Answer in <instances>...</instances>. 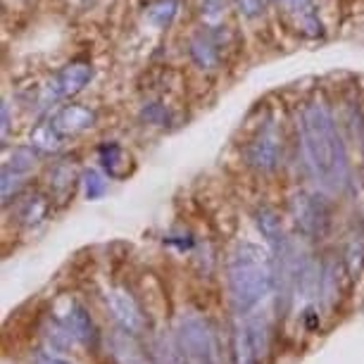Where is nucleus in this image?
Listing matches in <instances>:
<instances>
[{"label":"nucleus","instance_id":"f257e3e1","mask_svg":"<svg viewBox=\"0 0 364 364\" xmlns=\"http://www.w3.org/2000/svg\"><path fill=\"white\" fill-rule=\"evenodd\" d=\"M298 134L307 176L324 193H346L350 188V162L331 109L321 100L307 102L298 119Z\"/></svg>","mask_w":364,"mask_h":364},{"label":"nucleus","instance_id":"f03ea898","mask_svg":"<svg viewBox=\"0 0 364 364\" xmlns=\"http://www.w3.org/2000/svg\"><path fill=\"white\" fill-rule=\"evenodd\" d=\"M226 284L236 314H250L277 288V259L255 243H240L226 259Z\"/></svg>","mask_w":364,"mask_h":364},{"label":"nucleus","instance_id":"7ed1b4c3","mask_svg":"<svg viewBox=\"0 0 364 364\" xmlns=\"http://www.w3.org/2000/svg\"><path fill=\"white\" fill-rule=\"evenodd\" d=\"M176 343L193 364H222L219 341L208 319L198 314H183L176 326Z\"/></svg>","mask_w":364,"mask_h":364},{"label":"nucleus","instance_id":"20e7f679","mask_svg":"<svg viewBox=\"0 0 364 364\" xmlns=\"http://www.w3.org/2000/svg\"><path fill=\"white\" fill-rule=\"evenodd\" d=\"M267 350V324L259 317L238 314L231 336L233 364H259Z\"/></svg>","mask_w":364,"mask_h":364},{"label":"nucleus","instance_id":"39448f33","mask_svg":"<svg viewBox=\"0 0 364 364\" xmlns=\"http://www.w3.org/2000/svg\"><path fill=\"white\" fill-rule=\"evenodd\" d=\"M291 217L293 224L305 238H321L326 236L331 226V208L326 198L317 193H298L291 200Z\"/></svg>","mask_w":364,"mask_h":364},{"label":"nucleus","instance_id":"423d86ee","mask_svg":"<svg viewBox=\"0 0 364 364\" xmlns=\"http://www.w3.org/2000/svg\"><path fill=\"white\" fill-rule=\"evenodd\" d=\"M281 150H284V143H281L279 129L274 122H267L264 127H259V132L248 143L245 160L259 174H272L281 162Z\"/></svg>","mask_w":364,"mask_h":364},{"label":"nucleus","instance_id":"0eeeda50","mask_svg":"<svg viewBox=\"0 0 364 364\" xmlns=\"http://www.w3.org/2000/svg\"><path fill=\"white\" fill-rule=\"evenodd\" d=\"M105 302L112 319L119 324L124 333L141 336L146 331V314H143L141 305L129 291H124V288H109L105 293Z\"/></svg>","mask_w":364,"mask_h":364},{"label":"nucleus","instance_id":"6e6552de","mask_svg":"<svg viewBox=\"0 0 364 364\" xmlns=\"http://www.w3.org/2000/svg\"><path fill=\"white\" fill-rule=\"evenodd\" d=\"M93 79V67L88 63H70L65 65L55 77L48 81L46 86V98L48 100H67L81 93L91 84Z\"/></svg>","mask_w":364,"mask_h":364},{"label":"nucleus","instance_id":"1a4fd4ad","mask_svg":"<svg viewBox=\"0 0 364 364\" xmlns=\"http://www.w3.org/2000/svg\"><path fill=\"white\" fill-rule=\"evenodd\" d=\"M95 112L91 107L86 105H79V102H72V105H65L60 107L58 112L50 117L53 127L63 134V139H70V136H79L88 132L93 124H95Z\"/></svg>","mask_w":364,"mask_h":364},{"label":"nucleus","instance_id":"9d476101","mask_svg":"<svg viewBox=\"0 0 364 364\" xmlns=\"http://www.w3.org/2000/svg\"><path fill=\"white\" fill-rule=\"evenodd\" d=\"M60 321H63V324L67 326V331L74 336V341L81 343L84 348L98 346V326H95L91 314H88L79 302H70V307L65 310Z\"/></svg>","mask_w":364,"mask_h":364},{"label":"nucleus","instance_id":"9b49d317","mask_svg":"<svg viewBox=\"0 0 364 364\" xmlns=\"http://www.w3.org/2000/svg\"><path fill=\"white\" fill-rule=\"evenodd\" d=\"M346 274L348 267L343 262V257L338 259L336 255H328V259L321 264V295H324L326 305L333 307L343 295V284H346Z\"/></svg>","mask_w":364,"mask_h":364},{"label":"nucleus","instance_id":"f8f14e48","mask_svg":"<svg viewBox=\"0 0 364 364\" xmlns=\"http://www.w3.org/2000/svg\"><path fill=\"white\" fill-rule=\"evenodd\" d=\"M188 53H191V60L200 67V70H217L219 67V41L215 38L212 31H200L191 38L188 43Z\"/></svg>","mask_w":364,"mask_h":364},{"label":"nucleus","instance_id":"ddd939ff","mask_svg":"<svg viewBox=\"0 0 364 364\" xmlns=\"http://www.w3.org/2000/svg\"><path fill=\"white\" fill-rule=\"evenodd\" d=\"M63 143H65L63 134L53 127L50 119L41 122V124L33 129L31 136H29V146L36 150V153H46V155L58 153V150L63 148Z\"/></svg>","mask_w":364,"mask_h":364},{"label":"nucleus","instance_id":"4468645a","mask_svg":"<svg viewBox=\"0 0 364 364\" xmlns=\"http://www.w3.org/2000/svg\"><path fill=\"white\" fill-rule=\"evenodd\" d=\"M255 224H257V229L264 236L267 243L272 245V250H277L279 245H284V240H286L284 226H281V219L272 208H259L255 212Z\"/></svg>","mask_w":364,"mask_h":364},{"label":"nucleus","instance_id":"2eb2a0df","mask_svg":"<svg viewBox=\"0 0 364 364\" xmlns=\"http://www.w3.org/2000/svg\"><path fill=\"white\" fill-rule=\"evenodd\" d=\"M48 215V200L43 196H29L24 198L22 205H19V222L26 226H36L46 219Z\"/></svg>","mask_w":364,"mask_h":364},{"label":"nucleus","instance_id":"dca6fc26","mask_svg":"<svg viewBox=\"0 0 364 364\" xmlns=\"http://www.w3.org/2000/svg\"><path fill=\"white\" fill-rule=\"evenodd\" d=\"M176 12H178V0H155V3L148 8L146 17L150 24L157 26V29H164V26H169L174 22Z\"/></svg>","mask_w":364,"mask_h":364},{"label":"nucleus","instance_id":"f3484780","mask_svg":"<svg viewBox=\"0 0 364 364\" xmlns=\"http://www.w3.org/2000/svg\"><path fill=\"white\" fill-rule=\"evenodd\" d=\"M153 360H155V364H193L186 355H183V350L178 348L176 338H171V341H167V338L157 341Z\"/></svg>","mask_w":364,"mask_h":364},{"label":"nucleus","instance_id":"a211bd4d","mask_svg":"<svg viewBox=\"0 0 364 364\" xmlns=\"http://www.w3.org/2000/svg\"><path fill=\"white\" fill-rule=\"evenodd\" d=\"M343 262L348 267V274L350 277H360L362 269H364V238L362 236H353L348 240L346 245V257Z\"/></svg>","mask_w":364,"mask_h":364},{"label":"nucleus","instance_id":"6ab92c4d","mask_svg":"<svg viewBox=\"0 0 364 364\" xmlns=\"http://www.w3.org/2000/svg\"><path fill=\"white\" fill-rule=\"evenodd\" d=\"M100 162H102V167L109 171V176H124V169H119V164L127 162V155L119 146H114V143L102 146L100 148Z\"/></svg>","mask_w":364,"mask_h":364},{"label":"nucleus","instance_id":"aec40b11","mask_svg":"<svg viewBox=\"0 0 364 364\" xmlns=\"http://www.w3.org/2000/svg\"><path fill=\"white\" fill-rule=\"evenodd\" d=\"M81 181H84V193H86L88 200H98V198L105 196V191H107V181H105V176H102L100 171H95V169L84 171V176H81Z\"/></svg>","mask_w":364,"mask_h":364},{"label":"nucleus","instance_id":"412c9836","mask_svg":"<svg viewBox=\"0 0 364 364\" xmlns=\"http://www.w3.org/2000/svg\"><path fill=\"white\" fill-rule=\"evenodd\" d=\"M72 181H74V169L70 167V164L63 162L50 171V186L55 191H67L72 186Z\"/></svg>","mask_w":364,"mask_h":364},{"label":"nucleus","instance_id":"4be33fe9","mask_svg":"<svg viewBox=\"0 0 364 364\" xmlns=\"http://www.w3.org/2000/svg\"><path fill=\"white\" fill-rule=\"evenodd\" d=\"M224 10H226L224 0H203V5H200V15L212 29H215V24L224 17Z\"/></svg>","mask_w":364,"mask_h":364},{"label":"nucleus","instance_id":"5701e85b","mask_svg":"<svg viewBox=\"0 0 364 364\" xmlns=\"http://www.w3.org/2000/svg\"><path fill=\"white\" fill-rule=\"evenodd\" d=\"M236 8L243 17H259L264 12V0H236Z\"/></svg>","mask_w":364,"mask_h":364},{"label":"nucleus","instance_id":"b1692460","mask_svg":"<svg viewBox=\"0 0 364 364\" xmlns=\"http://www.w3.org/2000/svg\"><path fill=\"white\" fill-rule=\"evenodd\" d=\"M284 8L288 12H298V15H305V12L314 10V0H281Z\"/></svg>","mask_w":364,"mask_h":364},{"label":"nucleus","instance_id":"393cba45","mask_svg":"<svg viewBox=\"0 0 364 364\" xmlns=\"http://www.w3.org/2000/svg\"><path fill=\"white\" fill-rule=\"evenodd\" d=\"M33 364H72V362H67L63 360V357H58V355H48V353H41L36 357V362Z\"/></svg>","mask_w":364,"mask_h":364},{"label":"nucleus","instance_id":"a878e982","mask_svg":"<svg viewBox=\"0 0 364 364\" xmlns=\"http://www.w3.org/2000/svg\"><path fill=\"white\" fill-rule=\"evenodd\" d=\"M305 324L307 328H317L319 326V314L312 310V307H307V312H305Z\"/></svg>","mask_w":364,"mask_h":364},{"label":"nucleus","instance_id":"bb28decb","mask_svg":"<svg viewBox=\"0 0 364 364\" xmlns=\"http://www.w3.org/2000/svg\"><path fill=\"white\" fill-rule=\"evenodd\" d=\"M10 132V107H8V102H3V139L8 136Z\"/></svg>","mask_w":364,"mask_h":364}]
</instances>
